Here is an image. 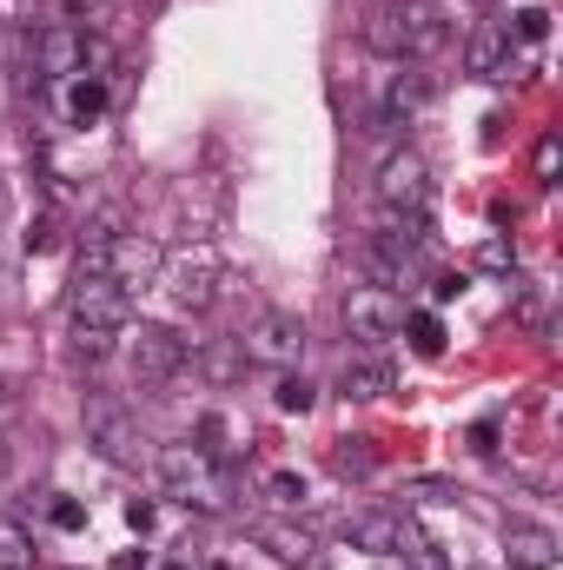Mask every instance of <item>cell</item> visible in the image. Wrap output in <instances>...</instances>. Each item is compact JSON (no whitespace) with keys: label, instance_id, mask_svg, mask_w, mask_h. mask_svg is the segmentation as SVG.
I'll return each instance as SVG.
<instances>
[{"label":"cell","instance_id":"cell-34","mask_svg":"<svg viewBox=\"0 0 563 570\" xmlns=\"http://www.w3.org/2000/svg\"><path fill=\"white\" fill-rule=\"evenodd\" d=\"M127 524H134V531H152V504H146V498L127 504Z\"/></svg>","mask_w":563,"mask_h":570},{"label":"cell","instance_id":"cell-7","mask_svg":"<svg viewBox=\"0 0 563 570\" xmlns=\"http://www.w3.org/2000/svg\"><path fill=\"white\" fill-rule=\"evenodd\" d=\"M424 100H431V73H424L418 60H392V67L378 73V127H385V134L412 127L424 114Z\"/></svg>","mask_w":563,"mask_h":570},{"label":"cell","instance_id":"cell-37","mask_svg":"<svg viewBox=\"0 0 563 570\" xmlns=\"http://www.w3.org/2000/svg\"><path fill=\"white\" fill-rule=\"evenodd\" d=\"M113 570H146V551H127V558H113Z\"/></svg>","mask_w":563,"mask_h":570},{"label":"cell","instance_id":"cell-28","mask_svg":"<svg viewBox=\"0 0 563 570\" xmlns=\"http://www.w3.org/2000/svg\"><path fill=\"white\" fill-rule=\"evenodd\" d=\"M332 471H338V478H365V471H372V451H365V438L338 444V451H332Z\"/></svg>","mask_w":563,"mask_h":570},{"label":"cell","instance_id":"cell-40","mask_svg":"<svg viewBox=\"0 0 563 570\" xmlns=\"http://www.w3.org/2000/svg\"><path fill=\"white\" fill-rule=\"evenodd\" d=\"M166 570H186V564H166Z\"/></svg>","mask_w":563,"mask_h":570},{"label":"cell","instance_id":"cell-6","mask_svg":"<svg viewBox=\"0 0 563 570\" xmlns=\"http://www.w3.org/2000/svg\"><path fill=\"white\" fill-rule=\"evenodd\" d=\"M345 325H352V338H365V345L398 338V332H405V292L352 285V292H345Z\"/></svg>","mask_w":563,"mask_h":570},{"label":"cell","instance_id":"cell-31","mask_svg":"<svg viewBox=\"0 0 563 570\" xmlns=\"http://www.w3.org/2000/svg\"><path fill=\"white\" fill-rule=\"evenodd\" d=\"M477 266H484V273H511V266H517V246H511V239H484V246H477Z\"/></svg>","mask_w":563,"mask_h":570},{"label":"cell","instance_id":"cell-35","mask_svg":"<svg viewBox=\"0 0 563 570\" xmlns=\"http://www.w3.org/2000/svg\"><path fill=\"white\" fill-rule=\"evenodd\" d=\"M537 173H544V179L557 173V140H537Z\"/></svg>","mask_w":563,"mask_h":570},{"label":"cell","instance_id":"cell-9","mask_svg":"<svg viewBox=\"0 0 563 570\" xmlns=\"http://www.w3.org/2000/svg\"><path fill=\"white\" fill-rule=\"evenodd\" d=\"M192 358V338H179L172 325H140L134 332V379L140 385H172Z\"/></svg>","mask_w":563,"mask_h":570},{"label":"cell","instance_id":"cell-11","mask_svg":"<svg viewBox=\"0 0 563 570\" xmlns=\"http://www.w3.org/2000/svg\"><path fill=\"white\" fill-rule=\"evenodd\" d=\"M87 438H93V451H100L107 464H140L146 458L140 425H134L120 405H87Z\"/></svg>","mask_w":563,"mask_h":570},{"label":"cell","instance_id":"cell-4","mask_svg":"<svg viewBox=\"0 0 563 570\" xmlns=\"http://www.w3.org/2000/svg\"><path fill=\"white\" fill-rule=\"evenodd\" d=\"M239 352H246V365H266V372H292L298 358H305V318L298 312H259L253 325H246V338H239Z\"/></svg>","mask_w":563,"mask_h":570},{"label":"cell","instance_id":"cell-2","mask_svg":"<svg viewBox=\"0 0 563 570\" xmlns=\"http://www.w3.org/2000/svg\"><path fill=\"white\" fill-rule=\"evenodd\" d=\"M372 199H378V213H412V219H431L437 186H431L424 153H412V146L385 153V159H378V186H372Z\"/></svg>","mask_w":563,"mask_h":570},{"label":"cell","instance_id":"cell-10","mask_svg":"<svg viewBox=\"0 0 563 570\" xmlns=\"http://www.w3.org/2000/svg\"><path fill=\"white\" fill-rule=\"evenodd\" d=\"M392 20H398V47H405V60H418V67L431 60V53H444V40H451L437 0H392Z\"/></svg>","mask_w":563,"mask_h":570},{"label":"cell","instance_id":"cell-36","mask_svg":"<svg viewBox=\"0 0 563 570\" xmlns=\"http://www.w3.org/2000/svg\"><path fill=\"white\" fill-rule=\"evenodd\" d=\"M457 292H464V279H437V285H431V305H451Z\"/></svg>","mask_w":563,"mask_h":570},{"label":"cell","instance_id":"cell-16","mask_svg":"<svg viewBox=\"0 0 563 570\" xmlns=\"http://www.w3.org/2000/svg\"><path fill=\"white\" fill-rule=\"evenodd\" d=\"M464 67H471V73H484V80H504V73H511V33H504V27H477V33H471V53H464Z\"/></svg>","mask_w":563,"mask_h":570},{"label":"cell","instance_id":"cell-5","mask_svg":"<svg viewBox=\"0 0 563 570\" xmlns=\"http://www.w3.org/2000/svg\"><path fill=\"white\" fill-rule=\"evenodd\" d=\"M67 325L127 332L134 325V292H120L107 273H73V285H67Z\"/></svg>","mask_w":563,"mask_h":570},{"label":"cell","instance_id":"cell-29","mask_svg":"<svg viewBox=\"0 0 563 570\" xmlns=\"http://www.w3.org/2000/svg\"><path fill=\"white\" fill-rule=\"evenodd\" d=\"M504 33H517L524 47H537V40L551 33V13H544V7H524V13H517V27H504Z\"/></svg>","mask_w":563,"mask_h":570},{"label":"cell","instance_id":"cell-24","mask_svg":"<svg viewBox=\"0 0 563 570\" xmlns=\"http://www.w3.org/2000/svg\"><path fill=\"white\" fill-rule=\"evenodd\" d=\"M398 558H405L412 570H451V558H444V544H437V538H424V531H412V538L398 544Z\"/></svg>","mask_w":563,"mask_h":570},{"label":"cell","instance_id":"cell-32","mask_svg":"<svg viewBox=\"0 0 563 570\" xmlns=\"http://www.w3.org/2000/svg\"><path fill=\"white\" fill-rule=\"evenodd\" d=\"M53 524H60V531H87V504H80V498H60V504H53Z\"/></svg>","mask_w":563,"mask_h":570},{"label":"cell","instance_id":"cell-21","mask_svg":"<svg viewBox=\"0 0 563 570\" xmlns=\"http://www.w3.org/2000/svg\"><path fill=\"white\" fill-rule=\"evenodd\" d=\"M259 544H273V558H285V564H305L318 551L305 531H279V524H259Z\"/></svg>","mask_w":563,"mask_h":570},{"label":"cell","instance_id":"cell-13","mask_svg":"<svg viewBox=\"0 0 563 570\" xmlns=\"http://www.w3.org/2000/svg\"><path fill=\"white\" fill-rule=\"evenodd\" d=\"M33 53H40V73L47 80H80L87 73V33L80 27H40V40H33Z\"/></svg>","mask_w":563,"mask_h":570},{"label":"cell","instance_id":"cell-8","mask_svg":"<svg viewBox=\"0 0 563 570\" xmlns=\"http://www.w3.org/2000/svg\"><path fill=\"white\" fill-rule=\"evenodd\" d=\"M152 464H159V478H166L186 504H199V511H219V504H226V491H219V478H213V458H199L192 444H166Z\"/></svg>","mask_w":563,"mask_h":570},{"label":"cell","instance_id":"cell-33","mask_svg":"<svg viewBox=\"0 0 563 570\" xmlns=\"http://www.w3.org/2000/svg\"><path fill=\"white\" fill-rule=\"evenodd\" d=\"M471 451H484V458H491V451H497V425H471Z\"/></svg>","mask_w":563,"mask_h":570},{"label":"cell","instance_id":"cell-17","mask_svg":"<svg viewBox=\"0 0 563 570\" xmlns=\"http://www.w3.org/2000/svg\"><path fill=\"white\" fill-rule=\"evenodd\" d=\"M385 392H392L385 358H345V399H385Z\"/></svg>","mask_w":563,"mask_h":570},{"label":"cell","instance_id":"cell-19","mask_svg":"<svg viewBox=\"0 0 563 570\" xmlns=\"http://www.w3.org/2000/svg\"><path fill=\"white\" fill-rule=\"evenodd\" d=\"M67 114H73L80 127L100 120V114H107V80H73V87H67Z\"/></svg>","mask_w":563,"mask_h":570},{"label":"cell","instance_id":"cell-22","mask_svg":"<svg viewBox=\"0 0 563 570\" xmlns=\"http://www.w3.org/2000/svg\"><path fill=\"white\" fill-rule=\"evenodd\" d=\"M67 338H73V358H80V365H100V358L113 352V338H120V332H100V325H67Z\"/></svg>","mask_w":563,"mask_h":570},{"label":"cell","instance_id":"cell-39","mask_svg":"<svg viewBox=\"0 0 563 570\" xmlns=\"http://www.w3.org/2000/svg\"><path fill=\"white\" fill-rule=\"evenodd\" d=\"M471 570H497V564H471Z\"/></svg>","mask_w":563,"mask_h":570},{"label":"cell","instance_id":"cell-30","mask_svg":"<svg viewBox=\"0 0 563 570\" xmlns=\"http://www.w3.org/2000/svg\"><path fill=\"white\" fill-rule=\"evenodd\" d=\"M53 239H60V219L53 213H33L27 219V253H53Z\"/></svg>","mask_w":563,"mask_h":570},{"label":"cell","instance_id":"cell-18","mask_svg":"<svg viewBox=\"0 0 563 570\" xmlns=\"http://www.w3.org/2000/svg\"><path fill=\"white\" fill-rule=\"evenodd\" d=\"M199 458H213V464H226V458H239V444H233V419H219V412H206L199 419V444H192Z\"/></svg>","mask_w":563,"mask_h":570},{"label":"cell","instance_id":"cell-14","mask_svg":"<svg viewBox=\"0 0 563 570\" xmlns=\"http://www.w3.org/2000/svg\"><path fill=\"white\" fill-rule=\"evenodd\" d=\"M412 531H418V524H412L405 511H358V518L345 524V538H352L358 551H378V558H392Z\"/></svg>","mask_w":563,"mask_h":570},{"label":"cell","instance_id":"cell-25","mask_svg":"<svg viewBox=\"0 0 563 570\" xmlns=\"http://www.w3.org/2000/svg\"><path fill=\"white\" fill-rule=\"evenodd\" d=\"M405 332H412V345H418L424 358L444 352V318H437V312H405Z\"/></svg>","mask_w":563,"mask_h":570},{"label":"cell","instance_id":"cell-26","mask_svg":"<svg viewBox=\"0 0 563 570\" xmlns=\"http://www.w3.org/2000/svg\"><path fill=\"white\" fill-rule=\"evenodd\" d=\"M0 570H33V538L20 524H0Z\"/></svg>","mask_w":563,"mask_h":570},{"label":"cell","instance_id":"cell-3","mask_svg":"<svg viewBox=\"0 0 563 570\" xmlns=\"http://www.w3.org/2000/svg\"><path fill=\"white\" fill-rule=\"evenodd\" d=\"M159 266H166V246L152 233H120L113 246L80 253V273H107L120 292H146V285L159 279Z\"/></svg>","mask_w":563,"mask_h":570},{"label":"cell","instance_id":"cell-38","mask_svg":"<svg viewBox=\"0 0 563 570\" xmlns=\"http://www.w3.org/2000/svg\"><path fill=\"white\" fill-rule=\"evenodd\" d=\"M206 570H239V564H226V558H213V564H206Z\"/></svg>","mask_w":563,"mask_h":570},{"label":"cell","instance_id":"cell-27","mask_svg":"<svg viewBox=\"0 0 563 570\" xmlns=\"http://www.w3.org/2000/svg\"><path fill=\"white\" fill-rule=\"evenodd\" d=\"M266 498H273L279 511H298L312 491H305V478H298V471H273V478H266Z\"/></svg>","mask_w":563,"mask_h":570},{"label":"cell","instance_id":"cell-23","mask_svg":"<svg viewBox=\"0 0 563 570\" xmlns=\"http://www.w3.org/2000/svg\"><path fill=\"white\" fill-rule=\"evenodd\" d=\"M273 405L305 419V412L318 405V385H312V379H298V372H279V392H273Z\"/></svg>","mask_w":563,"mask_h":570},{"label":"cell","instance_id":"cell-20","mask_svg":"<svg viewBox=\"0 0 563 570\" xmlns=\"http://www.w3.org/2000/svg\"><path fill=\"white\" fill-rule=\"evenodd\" d=\"M199 372H206V379H219V385H233V379L246 372V352H239V338H233V345H206V352H199Z\"/></svg>","mask_w":563,"mask_h":570},{"label":"cell","instance_id":"cell-1","mask_svg":"<svg viewBox=\"0 0 563 570\" xmlns=\"http://www.w3.org/2000/svg\"><path fill=\"white\" fill-rule=\"evenodd\" d=\"M219 279H226V266H219L213 246H179V253H166V266H159L152 285L172 298V312H206L219 298Z\"/></svg>","mask_w":563,"mask_h":570},{"label":"cell","instance_id":"cell-12","mask_svg":"<svg viewBox=\"0 0 563 570\" xmlns=\"http://www.w3.org/2000/svg\"><path fill=\"white\" fill-rule=\"evenodd\" d=\"M504 558H511V570H557L563 544L537 518H504Z\"/></svg>","mask_w":563,"mask_h":570},{"label":"cell","instance_id":"cell-15","mask_svg":"<svg viewBox=\"0 0 563 570\" xmlns=\"http://www.w3.org/2000/svg\"><path fill=\"white\" fill-rule=\"evenodd\" d=\"M372 246H378V253H392V259H405V266H418L424 246H431V219H412V213H378Z\"/></svg>","mask_w":563,"mask_h":570}]
</instances>
